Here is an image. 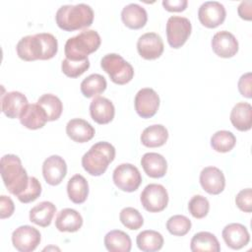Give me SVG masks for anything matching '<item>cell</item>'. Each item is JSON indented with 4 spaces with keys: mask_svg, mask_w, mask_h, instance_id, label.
I'll return each instance as SVG.
<instances>
[{
    "mask_svg": "<svg viewBox=\"0 0 252 252\" xmlns=\"http://www.w3.org/2000/svg\"><path fill=\"white\" fill-rule=\"evenodd\" d=\"M18 56L25 61L49 60L58 51L56 37L48 32H40L22 37L16 46Z\"/></svg>",
    "mask_w": 252,
    "mask_h": 252,
    "instance_id": "1",
    "label": "cell"
},
{
    "mask_svg": "<svg viewBox=\"0 0 252 252\" xmlns=\"http://www.w3.org/2000/svg\"><path fill=\"white\" fill-rule=\"evenodd\" d=\"M94 11L91 6L80 3L77 5H63L55 15L57 26L66 32L89 28L94 22Z\"/></svg>",
    "mask_w": 252,
    "mask_h": 252,
    "instance_id": "2",
    "label": "cell"
},
{
    "mask_svg": "<svg viewBox=\"0 0 252 252\" xmlns=\"http://www.w3.org/2000/svg\"><path fill=\"white\" fill-rule=\"evenodd\" d=\"M1 176L8 191L16 197L22 194L29 183L27 170L16 155H5L0 160Z\"/></svg>",
    "mask_w": 252,
    "mask_h": 252,
    "instance_id": "3",
    "label": "cell"
},
{
    "mask_svg": "<svg viewBox=\"0 0 252 252\" xmlns=\"http://www.w3.org/2000/svg\"><path fill=\"white\" fill-rule=\"evenodd\" d=\"M100 43L101 39L96 31L84 30L79 34L67 39L64 46L65 56L72 61L85 60L89 54L98 49Z\"/></svg>",
    "mask_w": 252,
    "mask_h": 252,
    "instance_id": "4",
    "label": "cell"
},
{
    "mask_svg": "<svg viewBox=\"0 0 252 252\" xmlns=\"http://www.w3.org/2000/svg\"><path fill=\"white\" fill-rule=\"evenodd\" d=\"M115 148L107 142H97L83 156L82 165L93 176L102 175L114 160Z\"/></svg>",
    "mask_w": 252,
    "mask_h": 252,
    "instance_id": "5",
    "label": "cell"
},
{
    "mask_svg": "<svg viewBox=\"0 0 252 252\" xmlns=\"http://www.w3.org/2000/svg\"><path fill=\"white\" fill-rule=\"evenodd\" d=\"M100 66L108 74L110 80L117 85H125L134 77L132 65L116 53L104 55L100 61Z\"/></svg>",
    "mask_w": 252,
    "mask_h": 252,
    "instance_id": "6",
    "label": "cell"
},
{
    "mask_svg": "<svg viewBox=\"0 0 252 252\" xmlns=\"http://www.w3.org/2000/svg\"><path fill=\"white\" fill-rule=\"evenodd\" d=\"M115 186L124 192L136 191L142 183L139 169L131 163H121L115 167L112 174Z\"/></svg>",
    "mask_w": 252,
    "mask_h": 252,
    "instance_id": "7",
    "label": "cell"
},
{
    "mask_svg": "<svg viewBox=\"0 0 252 252\" xmlns=\"http://www.w3.org/2000/svg\"><path fill=\"white\" fill-rule=\"evenodd\" d=\"M192 31L190 21L185 17L171 16L166 23L167 42L172 48H180L188 39Z\"/></svg>",
    "mask_w": 252,
    "mask_h": 252,
    "instance_id": "8",
    "label": "cell"
},
{
    "mask_svg": "<svg viewBox=\"0 0 252 252\" xmlns=\"http://www.w3.org/2000/svg\"><path fill=\"white\" fill-rule=\"evenodd\" d=\"M140 200L146 211L150 213H159L163 211L168 204V193L162 185L151 183L142 191Z\"/></svg>",
    "mask_w": 252,
    "mask_h": 252,
    "instance_id": "9",
    "label": "cell"
},
{
    "mask_svg": "<svg viewBox=\"0 0 252 252\" xmlns=\"http://www.w3.org/2000/svg\"><path fill=\"white\" fill-rule=\"evenodd\" d=\"M39 230L31 225H21L12 233L13 246L20 252H32L40 243Z\"/></svg>",
    "mask_w": 252,
    "mask_h": 252,
    "instance_id": "10",
    "label": "cell"
},
{
    "mask_svg": "<svg viewBox=\"0 0 252 252\" xmlns=\"http://www.w3.org/2000/svg\"><path fill=\"white\" fill-rule=\"evenodd\" d=\"M135 110L142 118L153 117L159 107V96L151 88L141 89L135 96Z\"/></svg>",
    "mask_w": 252,
    "mask_h": 252,
    "instance_id": "11",
    "label": "cell"
},
{
    "mask_svg": "<svg viewBox=\"0 0 252 252\" xmlns=\"http://www.w3.org/2000/svg\"><path fill=\"white\" fill-rule=\"evenodd\" d=\"M226 17L224 6L218 1L204 2L198 10L200 23L209 29H215L221 25Z\"/></svg>",
    "mask_w": 252,
    "mask_h": 252,
    "instance_id": "12",
    "label": "cell"
},
{
    "mask_svg": "<svg viewBox=\"0 0 252 252\" xmlns=\"http://www.w3.org/2000/svg\"><path fill=\"white\" fill-rule=\"evenodd\" d=\"M162 38L156 32H146L137 41V50L141 57L146 60L158 59L163 52Z\"/></svg>",
    "mask_w": 252,
    "mask_h": 252,
    "instance_id": "13",
    "label": "cell"
},
{
    "mask_svg": "<svg viewBox=\"0 0 252 252\" xmlns=\"http://www.w3.org/2000/svg\"><path fill=\"white\" fill-rule=\"evenodd\" d=\"M67 174L66 161L60 156L48 157L42 163V175L47 184L56 186L62 182Z\"/></svg>",
    "mask_w": 252,
    "mask_h": 252,
    "instance_id": "14",
    "label": "cell"
},
{
    "mask_svg": "<svg viewBox=\"0 0 252 252\" xmlns=\"http://www.w3.org/2000/svg\"><path fill=\"white\" fill-rule=\"evenodd\" d=\"M211 44L213 51L221 58L233 57L238 51L236 37L227 31H220L215 33Z\"/></svg>",
    "mask_w": 252,
    "mask_h": 252,
    "instance_id": "15",
    "label": "cell"
},
{
    "mask_svg": "<svg viewBox=\"0 0 252 252\" xmlns=\"http://www.w3.org/2000/svg\"><path fill=\"white\" fill-rule=\"evenodd\" d=\"M202 188L211 195H219L225 186V178L222 171L216 166H207L200 173Z\"/></svg>",
    "mask_w": 252,
    "mask_h": 252,
    "instance_id": "16",
    "label": "cell"
},
{
    "mask_svg": "<svg viewBox=\"0 0 252 252\" xmlns=\"http://www.w3.org/2000/svg\"><path fill=\"white\" fill-rule=\"evenodd\" d=\"M221 235L225 244L234 250L243 248L250 241V234L247 228L243 224L237 222L225 225L222 229Z\"/></svg>",
    "mask_w": 252,
    "mask_h": 252,
    "instance_id": "17",
    "label": "cell"
},
{
    "mask_svg": "<svg viewBox=\"0 0 252 252\" xmlns=\"http://www.w3.org/2000/svg\"><path fill=\"white\" fill-rule=\"evenodd\" d=\"M90 114L92 119L97 124H107L114 118L115 108L108 98L97 96L90 104Z\"/></svg>",
    "mask_w": 252,
    "mask_h": 252,
    "instance_id": "18",
    "label": "cell"
},
{
    "mask_svg": "<svg viewBox=\"0 0 252 252\" xmlns=\"http://www.w3.org/2000/svg\"><path fill=\"white\" fill-rule=\"evenodd\" d=\"M28 99L20 92H9L1 96V110L11 119L20 117L23 109L28 105Z\"/></svg>",
    "mask_w": 252,
    "mask_h": 252,
    "instance_id": "19",
    "label": "cell"
},
{
    "mask_svg": "<svg viewBox=\"0 0 252 252\" xmlns=\"http://www.w3.org/2000/svg\"><path fill=\"white\" fill-rule=\"evenodd\" d=\"M19 119L21 124L30 130L42 128L48 121L44 109L37 103L28 104L23 109Z\"/></svg>",
    "mask_w": 252,
    "mask_h": 252,
    "instance_id": "20",
    "label": "cell"
},
{
    "mask_svg": "<svg viewBox=\"0 0 252 252\" xmlns=\"http://www.w3.org/2000/svg\"><path fill=\"white\" fill-rule=\"evenodd\" d=\"M68 137L76 143H87L94 136V128L82 118H74L68 121L66 125Z\"/></svg>",
    "mask_w": 252,
    "mask_h": 252,
    "instance_id": "21",
    "label": "cell"
},
{
    "mask_svg": "<svg viewBox=\"0 0 252 252\" xmlns=\"http://www.w3.org/2000/svg\"><path fill=\"white\" fill-rule=\"evenodd\" d=\"M123 24L131 30L142 29L148 21V14L145 8L136 3L126 5L121 12Z\"/></svg>",
    "mask_w": 252,
    "mask_h": 252,
    "instance_id": "22",
    "label": "cell"
},
{
    "mask_svg": "<svg viewBox=\"0 0 252 252\" xmlns=\"http://www.w3.org/2000/svg\"><path fill=\"white\" fill-rule=\"evenodd\" d=\"M83 225V218L74 209L61 210L55 219V227L61 232H76Z\"/></svg>",
    "mask_w": 252,
    "mask_h": 252,
    "instance_id": "23",
    "label": "cell"
},
{
    "mask_svg": "<svg viewBox=\"0 0 252 252\" xmlns=\"http://www.w3.org/2000/svg\"><path fill=\"white\" fill-rule=\"evenodd\" d=\"M145 173L152 178L163 177L167 170V162L163 156L158 153H146L141 158Z\"/></svg>",
    "mask_w": 252,
    "mask_h": 252,
    "instance_id": "24",
    "label": "cell"
},
{
    "mask_svg": "<svg viewBox=\"0 0 252 252\" xmlns=\"http://www.w3.org/2000/svg\"><path fill=\"white\" fill-rule=\"evenodd\" d=\"M230 122L238 131H248L252 126V106L248 102L236 103L230 112Z\"/></svg>",
    "mask_w": 252,
    "mask_h": 252,
    "instance_id": "25",
    "label": "cell"
},
{
    "mask_svg": "<svg viewBox=\"0 0 252 252\" xmlns=\"http://www.w3.org/2000/svg\"><path fill=\"white\" fill-rule=\"evenodd\" d=\"M168 139V131L161 124H154L144 129L141 134V142L147 148H158L165 144Z\"/></svg>",
    "mask_w": 252,
    "mask_h": 252,
    "instance_id": "26",
    "label": "cell"
},
{
    "mask_svg": "<svg viewBox=\"0 0 252 252\" xmlns=\"http://www.w3.org/2000/svg\"><path fill=\"white\" fill-rule=\"evenodd\" d=\"M55 213V205L51 202L43 201L32 208L30 211V220L41 227H47L50 225Z\"/></svg>",
    "mask_w": 252,
    "mask_h": 252,
    "instance_id": "27",
    "label": "cell"
},
{
    "mask_svg": "<svg viewBox=\"0 0 252 252\" xmlns=\"http://www.w3.org/2000/svg\"><path fill=\"white\" fill-rule=\"evenodd\" d=\"M104 245L109 252H129L132 247V241L126 232L114 229L105 234Z\"/></svg>",
    "mask_w": 252,
    "mask_h": 252,
    "instance_id": "28",
    "label": "cell"
},
{
    "mask_svg": "<svg viewBox=\"0 0 252 252\" xmlns=\"http://www.w3.org/2000/svg\"><path fill=\"white\" fill-rule=\"evenodd\" d=\"M67 193L73 203H84L89 195V184L86 178L81 174L73 175L68 181Z\"/></svg>",
    "mask_w": 252,
    "mask_h": 252,
    "instance_id": "29",
    "label": "cell"
},
{
    "mask_svg": "<svg viewBox=\"0 0 252 252\" xmlns=\"http://www.w3.org/2000/svg\"><path fill=\"white\" fill-rule=\"evenodd\" d=\"M190 249L193 252H219L220 250V246L215 234L209 231H200L194 234L192 237L190 242Z\"/></svg>",
    "mask_w": 252,
    "mask_h": 252,
    "instance_id": "30",
    "label": "cell"
},
{
    "mask_svg": "<svg viewBox=\"0 0 252 252\" xmlns=\"http://www.w3.org/2000/svg\"><path fill=\"white\" fill-rule=\"evenodd\" d=\"M136 243L138 248L144 252H155L162 248L163 237L156 230H143L137 235Z\"/></svg>",
    "mask_w": 252,
    "mask_h": 252,
    "instance_id": "31",
    "label": "cell"
},
{
    "mask_svg": "<svg viewBox=\"0 0 252 252\" xmlns=\"http://www.w3.org/2000/svg\"><path fill=\"white\" fill-rule=\"evenodd\" d=\"M107 87L105 78L99 74H92L81 83V92L84 96L90 98L102 94Z\"/></svg>",
    "mask_w": 252,
    "mask_h": 252,
    "instance_id": "32",
    "label": "cell"
},
{
    "mask_svg": "<svg viewBox=\"0 0 252 252\" xmlns=\"http://www.w3.org/2000/svg\"><path fill=\"white\" fill-rule=\"evenodd\" d=\"M37 104H39L45 111L48 121L57 120L62 113L63 104L58 96L52 94H42L37 99Z\"/></svg>",
    "mask_w": 252,
    "mask_h": 252,
    "instance_id": "33",
    "label": "cell"
},
{
    "mask_svg": "<svg viewBox=\"0 0 252 252\" xmlns=\"http://www.w3.org/2000/svg\"><path fill=\"white\" fill-rule=\"evenodd\" d=\"M235 144L236 138L230 131L220 130L211 137V146L218 153L230 152Z\"/></svg>",
    "mask_w": 252,
    "mask_h": 252,
    "instance_id": "34",
    "label": "cell"
},
{
    "mask_svg": "<svg viewBox=\"0 0 252 252\" xmlns=\"http://www.w3.org/2000/svg\"><path fill=\"white\" fill-rule=\"evenodd\" d=\"M191 220L182 215L170 217L166 221V228L170 234L175 236H183L191 229Z\"/></svg>",
    "mask_w": 252,
    "mask_h": 252,
    "instance_id": "35",
    "label": "cell"
},
{
    "mask_svg": "<svg viewBox=\"0 0 252 252\" xmlns=\"http://www.w3.org/2000/svg\"><path fill=\"white\" fill-rule=\"evenodd\" d=\"M119 220L124 226L131 230H137L142 227L144 220L140 212L132 207H126L121 210Z\"/></svg>",
    "mask_w": 252,
    "mask_h": 252,
    "instance_id": "36",
    "label": "cell"
},
{
    "mask_svg": "<svg viewBox=\"0 0 252 252\" xmlns=\"http://www.w3.org/2000/svg\"><path fill=\"white\" fill-rule=\"evenodd\" d=\"M90 68V60L87 58L81 61H72L65 58L61 64L62 72L69 78H77Z\"/></svg>",
    "mask_w": 252,
    "mask_h": 252,
    "instance_id": "37",
    "label": "cell"
},
{
    "mask_svg": "<svg viewBox=\"0 0 252 252\" xmlns=\"http://www.w3.org/2000/svg\"><path fill=\"white\" fill-rule=\"evenodd\" d=\"M188 210L195 219H203L209 213L210 203L206 197L195 195L188 203Z\"/></svg>",
    "mask_w": 252,
    "mask_h": 252,
    "instance_id": "38",
    "label": "cell"
},
{
    "mask_svg": "<svg viewBox=\"0 0 252 252\" xmlns=\"http://www.w3.org/2000/svg\"><path fill=\"white\" fill-rule=\"evenodd\" d=\"M40 194H41L40 182L34 176H30L29 183L26 190L22 194L17 196V198L21 203L28 204L36 200L40 196Z\"/></svg>",
    "mask_w": 252,
    "mask_h": 252,
    "instance_id": "39",
    "label": "cell"
},
{
    "mask_svg": "<svg viewBox=\"0 0 252 252\" xmlns=\"http://www.w3.org/2000/svg\"><path fill=\"white\" fill-rule=\"evenodd\" d=\"M235 204L238 209L245 213L252 211V190L251 188L242 189L235 197Z\"/></svg>",
    "mask_w": 252,
    "mask_h": 252,
    "instance_id": "40",
    "label": "cell"
},
{
    "mask_svg": "<svg viewBox=\"0 0 252 252\" xmlns=\"http://www.w3.org/2000/svg\"><path fill=\"white\" fill-rule=\"evenodd\" d=\"M15 211V205L13 200L5 195L0 197V218L2 220L10 218Z\"/></svg>",
    "mask_w": 252,
    "mask_h": 252,
    "instance_id": "41",
    "label": "cell"
},
{
    "mask_svg": "<svg viewBox=\"0 0 252 252\" xmlns=\"http://www.w3.org/2000/svg\"><path fill=\"white\" fill-rule=\"evenodd\" d=\"M238 91L242 96L247 98L252 97V91H251V73L243 74L238 80Z\"/></svg>",
    "mask_w": 252,
    "mask_h": 252,
    "instance_id": "42",
    "label": "cell"
},
{
    "mask_svg": "<svg viewBox=\"0 0 252 252\" xmlns=\"http://www.w3.org/2000/svg\"><path fill=\"white\" fill-rule=\"evenodd\" d=\"M187 0H163L162 6L168 12H182L187 8Z\"/></svg>",
    "mask_w": 252,
    "mask_h": 252,
    "instance_id": "43",
    "label": "cell"
},
{
    "mask_svg": "<svg viewBox=\"0 0 252 252\" xmlns=\"http://www.w3.org/2000/svg\"><path fill=\"white\" fill-rule=\"evenodd\" d=\"M252 1L251 0H246L242 1L237 9L238 15L241 19L246 20V21H251L252 20Z\"/></svg>",
    "mask_w": 252,
    "mask_h": 252,
    "instance_id": "44",
    "label": "cell"
}]
</instances>
